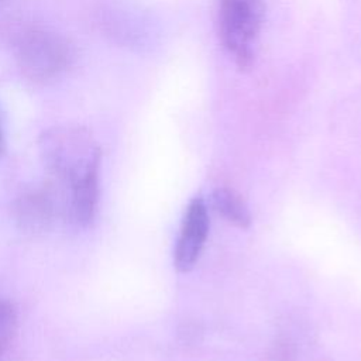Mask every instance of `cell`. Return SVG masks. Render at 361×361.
Listing matches in <instances>:
<instances>
[{"label":"cell","mask_w":361,"mask_h":361,"mask_svg":"<svg viewBox=\"0 0 361 361\" xmlns=\"http://www.w3.org/2000/svg\"><path fill=\"white\" fill-rule=\"evenodd\" d=\"M41 161L59 192L63 214L78 226L93 221L99 204L102 151L92 133L80 126H56L38 140Z\"/></svg>","instance_id":"6da1fadb"},{"label":"cell","mask_w":361,"mask_h":361,"mask_svg":"<svg viewBox=\"0 0 361 361\" xmlns=\"http://www.w3.org/2000/svg\"><path fill=\"white\" fill-rule=\"evenodd\" d=\"M16 58L27 79L47 83L68 69L72 61V48L62 35L54 31L30 28L17 41Z\"/></svg>","instance_id":"7a4b0ae2"},{"label":"cell","mask_w":361,"mask_h":361,"mask_svg":"<svg viewBox=\"0 0 361 361\" xmlns=\"http://www.w3.org/2000/svg\"><path fill=\"white\" fill-rule=\"evenodd\" d=\"M264 16L262 0H220L219 35L234 61L248 66Z\"/></svg>","instance_id":"3957f363"},{"label":"cell","mask_w":361,"mask_h":361,"mask_svg":"<svg viewBox=\"0 0 361 361\" xmlns=\"http://www.w3.org/2000/svg\"><path fill=\"white\" fill-rule=\"evenodd\" d=\"M58 214H63L62 199L51 183L21 195L14 204L16 220L28 231L47 228Z\"/></svg>","instance_id":"277c9868"},{"label":"cell","mask_w":361,"mask_h":361,"mask_svg":"<svg viewBox=\"0 0 361 361\" xmlns=\"http://www.w3.org/2000/svg\"><path fill=\"white\" fill-rule=\"evenodd\" d=\"M207 231V209L202 199H195L186 209L175 248V265L179 271H189L195 265L203 248Z\"/></svg>","instance_id":"5b68a950"},{"label":"cell","mask_w":361,"mask_h":361,"mask_svg":"<svg viewBox=\"0 0 361 361\" xmlns=\"http://www.w3.org/2000/svg\"><path fill=\"white\" fill-rule=\"evenodd\" d=\"M214 209L230 223L238 227L250 224V213L243 199L233 190L221 188L213 193Z\"/></svg>","instance_id":"8992f818"},{"label":"cell","mask_w":361,"mask_h":361,"mask_svg":"<svg viewBox=\"0 0 361 361\" xmlns=\"http://www.w3.org/2000/svg\"><path fill=\"white\" fill-rule=\"evenodd\" d=\"M17 330V314L13 306L0 299V355L11 343Z\"/></svg>","instance_id":"52a82bcc"},{"label":"cell","mask_w":361,"mask_h":361,"mask_svg":"<svg viewBox=\"0 0 361 361\" xmlns=\"http://www.w3.org/2000/svg\"><path fill=\"white\" fill-rule=\"evenodd\" d=\"M4 151H6V137H4V130L0 120V159L4 155Z\"/></svg>","instance_id":"ba28073f"}]
</instances>
